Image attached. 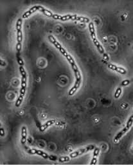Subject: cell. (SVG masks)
I'll return each mask as SVG.
<instances>
[{
    "instance_id": "obj_1",
    "label": "cell",
    "mask_w": 133,
    "mask_h": 165,
    "mask_svg": "<svg viewBox=\"0 0 133 165\" xmlns=\"http://www.w3.org/2000/svg\"><path fill=\"white\" fill-rule=\"evenodd\" d=\"M52 18L57 20H61L62 21H68V20H73V21H78L81 22H84V23H89L90 20L89 18L83 17V16H78L77 15H70L68 14L65 15H60L58 14H54L53 15Z\"/></svg>"
},
{
    "instance_id": "obj_2",
    "label": "cell",
    "mask_w": 133,
    "mask_h": 165,
    "mask_svg": "<svg viewBox=\"0 0 133 165\" xmlns=\"http://www.w3.org/2000/svg\"><path fill=\"white\" fill-rule=\"evenodd\" d=\"M71 67H72V69L74 71V73H75L76 81H75V84H74L73 87L70 90V91H69V93H68L69 95H73L77 91V89H78L80 86H81V80H82V76H81V72H80L77 66L76 65V64L74 65H72Z\"/></svg>"
},
{
    "instance_id": "obj_3",
    "label": "cell",
    "mask_w": 133,
    "mask_h": 165,
    "mask_svg": "<svg viewBox=\"0 0 133 165\" xmlns=\"http://www.w3.org/2000/svg\"><path fill=\"white\" fill-rule=\"evenodd\" d=\"M89 30L90 34H91V39H92V40L93 41L94 45L96 46V47L97 48V49L100 51V54H104V48H102V46L100 45V42H98V41L97 39V37H96L94 25L91 22L89 23Z\"/></svg>"
},
{
    "instance_id": "obj_4",
    "label": "cell",
    "mask_w": 133,
    "mask_h": 165,
    "mask_svg": "<svg viewBox=\"0 0 133 165\" xmlns=\"http://www.w3.org/2000/svg\"><path fill=\"white\" fill-rule=\"evenodd\" d=\"M132 124H133V115H132L129 118V119L128 120V121H127L126 126L124 127V128L122 129L119 133H118V134H116V136L115 137V140H114L115 142L118 141L120 139V138L122 136H123L125 134V133L130 129V128L132 127Z\"/></svg>"
},
{
    "instance_id": "obj_5",
    "label": "cell",
    "mask_w": 133,
    "mask_h": 165,
    "mask_svg": "<svg viewBox=\"0 0 133 165\" xmlns=\"http://www.w3.org/2000/svg\"><path fill=\"white\" fill-rule=\"evenodd\" d=\"M93 149H95V146L93 145H90L88 146L86 148L80 149V150H78L77 151L72 152L70 155V157L71 158H75V157H77L78 156L82 155V154H83V153H86V152H88L89 151H91V150H93Z\"/></svg>"
},
{
    "instance_id": "obj_6",
    "label": "cell",
    "mask_w": 133,
    "mask_h": 165,
    "mask_svg": "<svg viewBox=\"0 0 133 165\" xmlns=\"http://www.w3.org/2000/svg\"><path fill=\"white\" fill-rule=\"evenodd\" d=\"M48 39H49V41L52 42V43L56 47V48L58 49V50H59L60 52H61V54H62L65 57V56L68 54V53H67V51L65 50V48H63V47L60 45L59 42L57 41V40L55 39V37H54V36L49 35V36H48Z\"/></svg>"
},
{
    "instance_id": "obj_7",
    "label": "cell",
    "mask_w": 133,
    "mask_h": 165,
    "mask_svg": "<svg viewBox=\"0 0 133 165\" xmlns=\"http://www.w3.org/2000/svg\"><path fill=\"white\" fill-rule=\"evenodd\" d=\"M21 25H22V19H18L16 23L18 43H21V42L23 41V34L22 31H21Z\"/></svg>"
},
{
    "instance_id": "obj_8",
    "label": "cell",
    "mask_w": 133,
    "mask_h": 165,
    "mask_svg": "<svg viewBox=\"0 0 133 165\" xmlns=\"http://www.w3.org/2000/svg\"><path fill=\"white\" fill-rule=\"evenodd\" d=\"M27 152L30 154H37V155L41 156L45 159H50V156L48 155V154L44 152H42L40 150H37V149H28L27 150Z\"/></svg>"
},
{
    "instance_id": "obj_9",
    "label": "cell",
    "mask_w": 133,
    "mask_h": 165,
    "mask_svg": "<svg viewBox=\"0 0 133 165\" xmlns=\"http://www.w3.org/2000/svg\"><path fill=\"white\" fill-rule=\"evenodd\" d=\"M41 7V6H40V5H35V6L30 8L28 10V11H26V12L24 13V14L23 15V18H24V19L27 18L29 16H30V15H32L33 13L35 12L36 11H38V10H39V11Z\"/></svg>"
},
{
    "instance_id": "obj_10",
    "label": "cell",
    "mask_w": 133,
    "mask_h": 165,
    "mask_svg": "<svg viewBox=\"0 0 133 165\" xmlns=\"http://www.w3.org/2000/svg\"><path fill=\"white\" fill-rule=\"evenodd\" d=\"M25 92H26V88L25 87H21L20 89V94H19V97L18 98V99L17 100L16 102H15V107H19V106L21 105V103H22L23 102V98H24V96L25 94Z\"/></svg>"
},
{
    "instance_id": "obj_11",
    "label": "cell",
    "mask_w": 133,
    "mask_h": 165,
    "mask_svg": "<svg viewBox=\"0 0 133 165\" xmlns=\"http://www.w3.org/2000/svg\"><path fill=\"white\" fill-rule=\"evenodd\" d=\"M108 68L109 69H111V70L116 71H117L118 73H120L121 74H126V73H127V71L125 70L124 68L118 67V66H115L114 64H109L108 65Z\"/></svg>"
},
{
    "instance_id": "obj_12",
    "label": "cell",
    "mask_w": 133,
    "mask_h": 165,
    "mask_svg": "<svg viewBox=\"0 0 133 165\" xmlns=\"http://www.w3.org/2000/svg\"><path fill=\"white\" fill-rule=\"evenodd\" d=\"M26 138H27V130H26V127L23 126L21 129V144H25L26 141Z\"/></svg>"
},
{
    "instance_id": "obj_13",
    "label": "cell",
    "mask_w": 133,
    "mask_h": 165,
    "mask_svg": "<svg viewBox=\"0 0 133 165\" xmlns=\"http://www.w3.org/2000/svg\"><path fill=\"white\" fill-rule=\"evenodd\" d=\"M57 123V121L55 120H49V121H48L46 123H45L44 125H42L41 127V128H40V130L41 131H44L48 127H49L50 126L52 125H54L55 124Z\"/></svg>"
},
{
    "instance_id": "obj_14",
    "label": "cell",
    "mask_w": 133,
    "mask_h": 165,
    "mask_svg": "<svg viewBox=\"0 0 133 165\" xmlns=\"http://www.w3.org/2000/svg\"><path fill=\"white\" fill-rule=\"evenodd\" d=\"M100 152V149L98 148H95L94 152H93V156L92 161L91 162V164H96L97 163V158L98 156V154Z\"/></svg>"
},
{
    "instance_id": "obj_15",
    "label": "cell",
    "mask_w": 133,
    "mask_h": 165,
    "mask_svg": "<svg viewBox=\"0 0 133 165\" xmlns=\"http://www.w3.org/2000/svg\"><path fill=\"white\" fill-rule=\"evenodd\" d=\"M39 11H41L42 13H43L45 15H46V16H48V17L52 18L53 15H54V14H53L51 11H50L49 10H48L46 8H45L43 7H42V6L40 8Z\"/></svg>"
},
{
    "instance_id": "obj_16",
    "label": "cell",
    "mask_w": 133,
    "mask_h": 165,
    "mask_svg": "<svg viewBox=\"0 0 133 165\" xmlns=\"http://www.w3.org/2000/svg\"><path fill=\"white\" fill-rule=\"evenodd\" d=\"M121 91H122V90L120 87H118V89H116V91L115 94V98H118L120 97V96L121 95Z\"/></svg>"
},
{
    "instance_id": "obj_17",
    "label": "cell",
    "mask_w": 133,
    "mask_h": 165,
    "mask_svg": "<svg viewBox=\"0 0 133 165\" xmlns=\"http://www.w3.org/2000/svg\"><path fill=\"white\" fill-rule=\"evenodd\" d=\"M70 157H61L58 159V160H59L60 162H65L67 161H70Z\"/></svg>"
},
{
    "instance_id": "obj_18",
    "label": "cell",
    "mask_w": 133,
    "mask_h": 165,
    "mask_svg": "<svg viewBox=\"0 0 133 165\" xmlns=\"http://www.w3.org/2000/svg\"><path fill=\"white\" fill-rule=\"evenodd\" d=\"M19 53H18V55H17V59H18V64H19V66H23V64H24V62L23 61H22V59H21V57H19Z\"/></svg>"
},
{
    "instance_id": "obj_19",
    "label": "cell",
    "mask_w": 133,
    "mask_h": 165,
    "mask_svg": "<svg viewBox=\"0 0 133 165\" xmlns=\"http://www.w3.org/2000/svg\"><path fill=\"white\" fill-rule=\"evenodd\" d=\"M16 50L18 53H19L21 50V43H17L16 45Z\"/></svg>"
},
{
    "instance_id": "obj_20",
    "label": "cell",
    "mask_w": 133,
    "mask_h": 165,
    "mask_svg": "<svg viewBox=\"0 0 133 165\" xmlns=\"http://www.w3.org/2000/svg\"><path fill=\"white\" fill-rule=\"evenodd\" d=\"M130 83V81H128V80H125V81H124L123 82H121V86H127V85L129 84Z\"/></svg>"
},
{
    "instance_id": "obj_21",
    "label": "cell",
    "mask_w": 133,
    "mask_h": 165,
    "mask_svg": "<svg viewBox=\"0 0 133 165\" xmlns=\"http://www.w3.org/2000/svg\"><path fill=\"white\" fill-rule=\"evenodd\" d=\"M4 134H5V132H4V130H3V129H1V136H4Z\"/></svg>"
},
{
    "instance_id": "obj_22",
    "label": "cell",
    "mask_w": 133,
    "mask_h": 165,
    "mask_svg": "<svg viewBox=\"0 0 133 165\" xmlns=\"http://www.w3.org/2000/svg\"><path fill=\"white\" fill-rule=\"evenodd\" d=\"M132 152L133 153V147H132Z\"/></svg>"
},
{
    "instance_id": "obj_23",
    "label": "cell",
    "mask_w": 133,
    "mask_h": 165,
    "mask_svg": "<svg viewBox=\"0 0 133 165\" xmlns=\"http://www.w3.org/2000/svg\"><path fill=\"white\" fill-rule=\"evenodd\" d=\"M132 49H133V46H132Z\"/></svg>"
},
{
    "instance_id": "obj_24",
    "label": "cell",
    "mask_w": 133,
    "mask_h": 165,
    "mask_svg": "<svg viewBox=\"0 0 133 165\" xmlns=\"http://www.w3.org/2000/svg\"><path fill=\"white\" fill-rule=\"evenodd\" d=\"M132 113H133V111H132Z\"/></svg>"
}]
</instances>
